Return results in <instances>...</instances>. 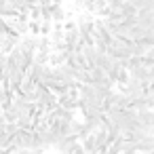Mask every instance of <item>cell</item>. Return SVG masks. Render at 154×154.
<instances>
[{
  "label": "cell",
  "mask_w": 154,
  "mask_h": 154,
  "mask_svg": "<svg viewBox=\"0 0 154 154\" xmlns=\"http://www.w3.org/2000/svg\"><path fill=\"white\" fill-rule=\"evenodd\" d=\"M7 9V0H0V13H2Z\"/></svg>",
  "instance_id": "cell-21"
},
{
  "label": "cell",
  "mask_w": 154,
  "mask_h": 154,
  "mask_svg": "<svg viewBox=\"0 0 154 154\" xmlns=\"http://www.w3.org/2000/svg\"><path fill=\"white\" fill-rule=\"evenodd\" d=\"M148 93H152V95H154V82H152V85L148 87Z\"/></svg>",
  "instance_id": "cell-23"
},
{
  "label": "cell",
  "mask_w": 154,
  "mask_h": 154,
  "mask_svg": "<svg viewBox=\"0 0 154 154\" xmlns=\"http://www.w3.org/2000/svg\"><path fill=\"white\" fill-rule=\"evenodd\" d=\"M38 19H40V7L30 9V21H38Z\"/></svg>",
  "instance_id": "cell-15"
},
{
  "label": "cell",
  "mask_w": 154,
  "mask_h": 154,
  "mask_svg": "<svg viewBox=\"0 0 154 154\" xmlns=\"http://www.w3.org/2000/svg\"><path fill=\"white\" fill-rule=\"evenodd\" d=\"M5 133H7V135H11V137H15V135L19 133L17 122H7V125H5Z\"/></svg>",
  "instance_id": "cell-13"
},
{
  "label": "cell",
  "mask_w": 154,
  "mask_h": 154,
  "mask_svg": "<svg viewBox=\"0 0 154 154\" xmlns=\"http://www.w3.org/2000/svg\"><path fill=\"white\" fill-rule=\"evenodd\" d=\"M135 150H137V154H150L154 150V137H146L141 141H135Z\"/></svg>",
  "instance_id": "cell-6"
},
{
  "label": "cell",
  "mask_w": 154,
  "mask_h": 154,
  "mask_svg": "<svg viewBox=\"0 0 154 154\" xmlns=\"http://www.w3.org/2000/svg\"><path fill=\"white\" fill-rule=\"evenodd\" d=\"M137 26L148 30V32H154V9L152 11H139L137 13Z\"/></svg>",
  "instance_id": "cell-3"
},
{
  "label": "cell",
  "mask_w": 154,
  "mask_h": 154,
  "mask_svg": "<svg viewBox=\"0 0 154 154\" xmlns=\"http://www.w3.org/2000/svg\"><path fill=\"white\" fill-rule=\"evenodd\" d=\"M5 63H7V55L0 53V82H2V78H5Z\"/></svg>",
  "instance_id": "cell-16"
},
{
  "label": "cell",
  "mask_w": 154,
  "mask_h": 154,
  "mask_svg": "<svg viewBox=\"0 0 154 154\" xmlns=\"http://www.w3.org/2000/svg\"><path fill=\"white\" fill-rule=\"evenodd\" d=\"M80 146L85 148V152H87V154H97V146H95L93 135H91V137H87V139H82V141H80Z\"/></svg>",
  "instance_id": "cell-9"
},
{
  "label": "cell",
  "mask_w": 154,
  "mask_h": 154,
  "mask_svg": "<svg viewBox=\"0 0 154 154\" xmlns=\"http://www.w3.org/2000/svg\"><path fill=\"white\" fill-rule=\"evenodd\" d=\"M11 154H32V152H30V150H23V148H15Z\"/></svg>",
  "instance_id": "cell-19"
},
{
  "label": "cell",
  "mask_w": 154,
  "mask_h": 154,
  "mask_svg": "<svg viewBox=\"0 0 154 154\" xmlns=\"http://www.w3.org/2000/svg\"><path fill=\"white\" fill-rule=\"evenodd\" d=\"M82 129H85V122H80V120H76V118L70 122V133H72V135L78 137V135L82 133Z\"/></svg>",
  "instance_id": "cell-10"
},
{
  "label": "cell",
  "mask_w": 154,
  "mask_h": 154,
  "mask_svg": "<svg viewBox=\"0 0 154 154\" xmlns=\"http://www.w3.org/2000/svg\"><path fill=\"white\" fill-rule=\"evenodd\" d=\"M2 114H5V120L7 122H17V118H19V112H17V108L13 103L9 108H2Z\"/></svg>",
  "instance_id": "cell-8"
},
{
  "label": "cell",
  "mask_w": 154,
  "mask_h": 154,
  "mask_svg": "<svg viewBox=\"0 0 154 154\" xmlns=\"http://www.w3.org/2000/svg\"><path fill=\"white\" fill-rule=\"evenodd\" d=\"M76 146H78V137L76 135H66L55 143V150H57V154H72Z\"/></svg>",
  "instance_id": "cell-2"
},
{
  "label": "cell",
  "mask_w": 154,
  "mask_h": 154,
  "mask_svg": "<svg viewBox=\"0 0 154 154\" xmlns=\"http://www.w3.org/2000/svg\"><path fill=\"white\" fill-rule=\"evenodd\" d=\"M150 110H152V112H154V99H152V108H150Z\"/></svg>",
  "instance_id": "cell-24"
},
{
  "label": "cell",
  "mask_w": 154,
  "mask_h": 154,
  "mask_svg": "<svg viewBox=\"0 0 154 154\" xmlns=\"http://www.w3.org/2000/svg\"><path fill=\"white\" fill-rule=\"evenodd\" d=\"M118 9H120V17H122V21H125V19H129V17H137V13H139V11H137V7H135V5H131V2H122Z\"/></svg>",
  "instance_id": "cell-7"
},
{
  "label": "cell",
  "mask_w": 154,
  "mask_h": 154,
  "mask_svg": "<svg viewBox=\"0 0 154 154\" xmlns=\"http://www.w3.org/2000/svg\"><path fill=\"white\" fill-rule=\"evenodd\" d=\"M19 42H21V36H17L15 32L13 34H7V36H0V53H2V55L13 53L19 47Z\"/></svg>",
  "instance_id": "cell-1"
},
{
  "label": "cell",
  "mask_w": 154,
  "mask_h": 154,
  "mask_svg": "<svg viewBox=\"0 0 154 154\" xmlns=\"http://www.w3.org/2000/svg\"><path fill=\"white\" fill-rule=\"evenodd\" d=\"M72 154H87V152H85V148L80 146V141H78V146L74 148V152H72Z\"/></svg>",
  "instance_id": "cell-18"
},
{
  "label": "cell",
  "mask_w": 154,
  "mask_h": 154,
  "mask_svg": "<svg viewBox=\"0 0 154 154\" xmlns=\"http://www.w3.org/2000/svg\"><path fill=\"white\" fill-rule=\"evenodd\" d=\"M26 2H28V0H7V7H11L15 11H21L26 7Z\"/></svg>",
  "instance_id": "cell-14"
},
{
  "label": "cell",
  "mask_w": 154,
  "mask_h": 154,
  "mask_svg": "<svg viewBox=\"0 0 154 154\" xmlns=\"http://www.w3.org/2000/svg\"><path fill=\"white\" fill-rule=\"evenodd\" d=\"M40 21H51V23H53V7L40 9Z\"/></svg>",
  "instance_id": "cell-12"
},
{
  "label": "cell",
  "mask_w": 154,
  "mask_h": 154,
  "mask_svg": "<svg viewBox=\"0 0 154 154\" xmlns=\"http://www.w3.org/2000/svg\"><path fill=\"white\" fill-rule=\"evenodd\" d=\"M137 122L148 127V129H154V112L152 110H141L137 112Z\"/></svg>",
  "instance_id": "cell-5"
},
{
  "label": "cell",
  "mask_w": 154,
  "mask_h": 154,
  "mask_svg": "<svg viewBox=\"0 0 154 154\" xmlns=\"http://www.w3.org/2000/svg\"><path fill=\"white\" fill-rule=\"evenodd\" d=\"M53 32V23L51 21H40V36L42 38H49Z\"/></svg>",
  "instance_id": "cell-11"
},
{
  "label": "cell",
  "mask_w": 154,
  "mask_h": 154,
  "mask_svg": "<svg viewBox=\"0 0 154 154\" xmlns=\"http://www.w3.org/2000/svg\"><path fill=\"white\" fill-rule=\"evenodd\" d=\"M55 5V0H38V7L40 9H49V7H53Z\"/></svg>",
  "instance_id": "cell-17"
},
{
  "label": "cell",
  "mask_w": 154,
  "mask_h": 154,
  "mask_svg": "<svg viewBox=\"0 0 154 154\" xmlns=\"http://www.w3.org/2000/svg\"><path fill=\"white\" fill-rule=\"evenodd\" d=\"M82 55H85V59H87V68H89V72L97 66V57H99V51L91 45V47H85L82 45Z\"/></svg>",
  "instance_id": "cell-4"
},
{
  "label": "cell",
  "mask_w": 154,
  "mask_h": 154,
  "mask_svg": "<svg viewBox=\"0 0 154 154\" xmlns=\"http://www.w3.org/2000/svg\"><path fill=\"white\" fill-rule=\"evenodd\" d=\"M120 154H137V150H122Z\"/></svg>",
  "instance_id": "cell-22"
},
{
  "label": "cell",
  "mask_w": 154,
  "mask_h": 154,
  "mask_svg": "<svg viewBox=\"0 0 154 154\" xmlns=\"http://www.w3.org/2000/svg\"><path fill=\"white\" fill-rule=\"evenodd\" d=\"M32 154H47V148H36V150H30Z\"/></svg>",
  "instance_id": "cell-20"
}]
</instances>
